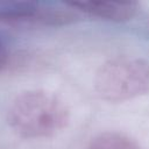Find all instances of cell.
Wrapping results in <instances>:
<instances>
[{
	"mask_svg": "<svg viewBox=\"0 0 149 149\" xmlns=\"http://www.w3.org/2000/svg\"><path fill=\"white\" fill-rule=\"evenodd\" d=\"M66 6L113 22L128 21L139 9L137 2L134 1H72L66 2Z\"/></svg>",
	"mask_w": 149,
	"mask_h": 149,
	"instance_id": "277c9868",
	"label": "cell"
},
{
	"mask_svg": "<svg viewBox=\"0 0 149 149\" xmlns=\"http://www.w3.org/2000/svg\"><path fill=\"white\" fill-rule=\"evenodd\" d=\"M6 119L10 129L22 139H48L66 128L70 111L52 92L27 90L10 102Z\"/></svg>",
	"mask_w": 149,
	"mask_h": 149,
	"instance_id": "6da1fadb",
	"label": "cell"
},
{
	"mask_svg": "<svg viewBox=\"0 0 149 149\" xmlns=\"http://www.w3.org/2000/svg\"><path fill=\"white\" fill-rule=\"evenodd\" d=\"M87 149H141V147L130 137L115 133L106 132L95 136Z\"/></svg>",
	"mask_w": 149,
	"mask_h": 149,
	"instance_id": "5b68a950",
	"label": "cell"
},
{
	"mask_svg": "<svg viewBox=\"0 0 149 149\" xmlns=\"http://www.w3.org/2000/svg\"><path fill=\"white\" fill-rule=\"evenodd\" d=\"M74 20L76 14L70 9L44 7L35 1L0 2V35L2 30L35 26L57 27Z\"/></svg>",
	"mask_w": 149,
	"mask_h": 149,
	"instance_id": "3957f363",
	"label": "cell"
},
{
	"mask_svg": "<svg viewBox=\"0 0 149 149\" xmlns=\"http://www.w3.org/2000/svg\"><path fill=\"white\" fill-rule=\"evenodd\" d=\"M94 88L109 102L127 101L149 92V64L137 57L120 56L98 69Z\"/></svg>",
	"mask_w": 149,
	"mask_h": 149,
	"instance_id": "7a4b0ae2",
	"label": "cell"
},
{
	"mask_svg": "<svg viewBox=\"0 0 149 149\" xmlns=\"http://www.w3.org/2000/svg\"><path fill=\"white\" fill-rule=\"evenodd\" d=\"M8 58H9V54H8L7 45H6V43L3 42L2 36L0 35V71L7 65Z\"/></svg>",
	"mask_w": 149,
	"mask_h": 149,
	"instance_id": "8992f818",
	"label": "cell"
}]
</instances>
